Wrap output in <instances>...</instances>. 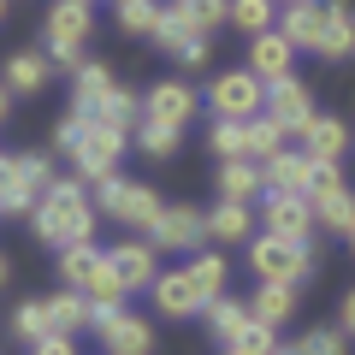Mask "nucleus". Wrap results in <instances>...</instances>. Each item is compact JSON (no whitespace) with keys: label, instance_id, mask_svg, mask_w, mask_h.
I'll list each match as a JSON object with an SVG mask.
<instances>
[{"label":"nucleus","instance_id":"obj_2","mask_svg":"<svg viewBox=\"0 0 355 355\" xmlns=\"http://www.w3.org/2000/svg\"><path fill=\"white\" fill-rule=\"evenodd\" d=\"M89 36H95V12H89V0H53V12H48V42H42V53H48L53 71H65V77L83 71Z\"/></svg>","mask_w":355,"mask_h":355},{"label":"nucleus","instance_id":"obj_22","mask_svg":"<svg viewBox=\"0 0 355 355\" xmlns=\"http://www.w3.org/2000/svg\"><path fill=\"white\" fill-rule=\"evenodd\" d=\"M261 178H266V190H272V196H308V154L302 148L272 154V160L261 166Z\"/></svg>","mask_w":355,"mask_h":355},{"label":"nucleus","instance_id":"obj_1","mask_svg":"<svg viewBox=\"0 0 355 355\" xmlns=\"http://www.w3.org/2000/svg\"><path fill=\"white\" fill-rule=\"evenodd\" d=\"M95 202H89V184L83 178H53L42 190L36 214H30V231H36L42 249H77V243H95Z\"/></svg>","mask_w":355,"mask_h":355},{"label":"nucleus","instance_id":"obj_19","mask_svg":"<svg viewBox=\"0 0 355 355\" xmlns=\"http://www.w3.org/2000/svg\"><path fill=\"white\" fill-rule=\"evenodd\" d=\"M296 137H302L308 160H343V148H349V130H343V119H331V113H314Z\"/></svg>","mask_w":355,"mask_h":355},{"label":"nucleus","instance_id":"obj_8","mask_svg":"<svg viewBox=\"0 0 355 355\" xmlns=\"http://www.w3.org/2000/svg\"><path fill=\"white\" fill-rule=\"evenodd\" d=\"M261 113L272 119L284 137H296V130L314 119V89H308L302 77H279V83H266V107Z\"/></svg>","mask_w":355,"mask_h":355},{"label":"nucleus","instance_id":"obj_28","mask_svg":"<svg viewBox=\"0 0 355 355\" xmlns=\"http://www.w3.org/2000/svg\"><path fill=\"white\" fill-rule=\"evenodd\" d=\"M160 190H154V184H130V190H125V202H119V225H130V231H142V237H148V225H154V219H160Z\"/></svg>","mask_w":355,"mask_h":355},{"label":"nucleus","instance_id":"obj_53","mask_svg":"<svg viewBox=\"0 0 355 355\" xmlns=\"http://www.w3.org/2000/svg\"><path fill=\"white\" fill-rule=\"evenodd\" d=\"M0 166H6V154H0Z\"/></svg>","mask_w":355,"mask_h":355},{"label":"nucleus","instance_id":"obj_54","mask_svg":"<svg viewBox=\"0 0 355 355\" xmlns=\"http://www.w3.org/2000/svg\"><path fill=\"white\" fill-rule=\"evenodd\" d=\"M225 355H237V349H225Z\"/></svg>","mask_w":355,"mask_h":355},{"label":"nucleus","instance_id":"obj_11","mask_svg":"<svg viewBox=\"0 0 355 355\" xmlns=\"http://www.w3.org/2000/svg\"><path fill=\"white\" fill-rule=\"evenodd\" d=\"M107 261H113V272L125 279V291H154V279H160V249H154L148 237H125L107 249Z\"/></svg>","mask_w":355,"mask_h":355},{"label":"nucleus","instance_id":"obj_7","mask_svg":"<svg viewBox=\"0 0 355 355\" xmlns=\"http://www.w3.org/2000/svg\"><path fill=\"white\" fill-rule=\"evenodd\" d=\"M89 331L107 343V355H148L154 349V326L142 314H130V308H107V314H95Z\"/></svg>","mask_w":355,"mask_h":355},{"label":"nucleus","instance_id":"obj_40","mask_svg":"<svg viewBox=\"0 0 355 355\" xmlns=\"http://www.w3.org/2000/svg\"><path fill=\"white\" fill-rule=\"evenodd\" d=\"M225 349H237V355H272V349H279V331H272V326H254V320H249V326H243Z\"/></svg>","mask_w":355,"mask_h":355},{"label":"nucleus","instance_id":"obj_38","mask_svg":"<svg viewBox=\"0 0 355 355\" xmlns=\"http://www.w3.org/2000/svg\"><path fill=\"white\" fill-rule=\"evenodd\" d=\"M12 338H18V343L48 338V314H42V296H30V302H18V308H12Z\"/></svg>","mask_w":355,"mask_h":355},{"label":"nucleus","instance_id":"obj_25","mask_svg":"<svg viewBox=\"0 0 355 355\" xmlns=\"http://www.w3.org/2000/svg\"><path fill=\"white\" fill-rule=\"evenodd\" d=\"M308 207H314V225H326V231H343V237H349V225H355V190H349V184H338V190H320V196H308Z\"/></svg>","mask_w":355,"mask_h":355},{"label":"nucleus","instance_id":"obj_17","mask_svg":"<svg viewBox=\"0 0 355 355\" xmlns=\"http://www.w3.org/2000/svg\"><path fill=\"white\" fill-rule=\"evenodd\" d=\"M202 225H207V243H249L254 237V207H243V202H214L202 214Z\"/></svg>","mask_w":355,"mask_h":355},{"label":"nucleus","instance_id":"obj_24","mask_svg":"<svg viewBox=\"0 0 355 355\" xmlns=\"http://www.w3.org/2000/svg\"><path fill=\"white\" fill-rule=\"evenodd\" d=\"M355 53V6L349 0H326V42H320V60H349Z\"/></svg>","mask_w":355,"mask_h":355},{"label":"nucleus","instance_id":"obj_10","mask_svg":"<svg viewBox=\"0 0 355 355\" xmlns=\"http://www.w3.org/2000/svg\"><path fill=\"white\" fill-rule=\"evenodd\" d=\"M148 243H154V249H196V254H202L207 225H202V214H196L190 202H166L160 219L148 225Z\"/></svg>","mask_w":355,"mask_h":355},{"label":"nucleus","instance_id":"obj_21","mask_svg":"<svg viewBox=\"0 0 355 355\" xmlns=\"http://www.w3.org/2000/svg\"><path fill=\"white\" fill-rule=\"evenodd\" d=\"M219 202H243V207H254L266 196V178H261V166L254 160H231V166H219Z\"/></svg>","mask_w":355,"mask_h":355},{"label":"nucleus","instance_id":"obj_39","mask_svg":"<svg viewBox=\"0 0 355 355\" xmlns=\"http://www.w3.org/2000/svg\"><path fill=\"white\" fill-rule=\"evenodd\" d=\"M296 349L302 355H349V338H343L338 326H308L302 338H296Z\"/></svg>","mask_w":355,"mask_h":355},{"label":"nucleus","instance_id":"obj_52","mask_svg":"<svg viewBox=\"0 0 355 355\" xmlns=\"http://www.w3.org/2000/svg\"><path fill=\"white\" fill-rule=\"evenodd\" d=\"M0 12H6V0H0Z\"/></svg>","mask_w":355,"mask_h":355},{"label":"nucleus","instance_id":"obj_6","mask_svg":"<svg viewBox=\"0 0 355 355\" xmlns=\"http://www.w3.org/2000/svg\"><path fill=\"white\" fill-rule=\"evenodd\" d=\"M125 130H113V125H101V119H83V142H77V154H71V166H77V178L83 184H101V178H113L119 172V154H125Z\"/></svg>","mask_w":355,"mask_h":355},{"label":"nucleus","instance_id":"obj_41","mask_svg":"<svg viewBox=\"0 0 355 355\" xmlns=\"http://www.w3.org/2000/svg\"><path fill=\"white\" fill-rule=\"evenodd\" d=\"M154 42H160L166 53H178L184 42H190V24L178 18V6H166V12H160V30H154Z\"/></svg>","mask_w":355,"mask_h":355},{"label":"nucleus","instance_id":"obj_31","mask_svg":"<svg viewBox=\"0 0 355 355\" xmlns=\"http://www.w3.org/2000/svg\"><path fill=\"white\" fill-rule=\"evenodd\" d=\"M172 6L190 24V36H214L219 24H231V0H172Z\"/></svg>","mask_w":355,"mask_h":355},{"label":"nucleus","instance_id":"obj_48","mask_svg":"<svg viewBox=\"0 0 355 355\" xmlns=\"http://www.w3.org/2000/svg\"><path fill=\"white\" fill-rule=\"evenodd\" d=\"M272 355H302V349H296V343H279V349H272Z\"/></svg>","mask_w":355,"mask_h":355},{"label":"nucleus","instance_id":"obj_16","mask_svg":"<svg viewBox=\"0 0 355 355\" xmlns=\"http://www.w3.org/2000/svg\"><path fill=\"white\" fill-rule=\"evenodd\" d=\"M291 65H296V48L279 36V30H266V36H254V42H249V71L261 77V83H279V77H296Z\"/></svg>","mask_w":355,"mask_h":355},{"label":"nucleus","instance_id":"obj_30","mask_svg":"<svg viewBox=\"0 0 355 355\" xmlns=\"http://www.w3.org/2000/svg\"><path fill=\"white\" fill-rule=\"evenodd\" d=\"M207 154H219V166L249 160V125H237V119H214V125H207Z\"/></svg>","mask_w":355,"mask_h":355},{"label":"nucleus","instance_id":"obj_50","mask_svg":"<svg viewBox=\"0 0 355 355\" xmlns=\"http://www.w3.org/2000/svg\"><path fill=\"white\" fill-rule=\"evenodd\" d=\"M272 6H279V12H284V6H296V0H272Z\"/></svg>","mask_w":355,"mask_h":355},{"label":"nucleus","instance_id":"obj_18","mask_svg":"<svg viewBox=\"0 0 355 355\" xmlns=\"http://www.w3.org/2000/svg\"><path fill=\"white\" fill-rule=\"evenodd\" d=\"M48 77H53L48 53L18 48L12 60H6V71H0V83H6V95H42V89H48Z\"/></svg>","mask_w":355,"mask_h":355},{"label":"nucleus","instance_id":"obj_47","mask_svg":"<svg viewBox=\"0 0 355 355\" xmlns=\"http://www.w3.org/2000/svg\"><path fill=\"white\" fill-rule=\"evenodd\" d=\"M6 113H12V95H6V83H0V119H6Z\"/></svg>","mask_w":355,"mask_h":355},{"label":"nucleus","instance_id":"obj_12","mask_svg":"<svg viewBox=\"0 0 355 355\" xmlns=\"http://www.w3.org/2000/svg\"><path fill=\"white\" fill-rule=\"evenodd\" d=\"M261 219H266V231L284 237V243H308L314 237V207H308V196H272L266 190L261 196Z\"/></svg>","mask_w":355,"mask_h":355},{"label":"nucleus","instance_id":"obj_32","mask_svg":"<svg viewBox=\"0 0 355 355\" xmlns=\"http://www.w3.org/2000/svg\"><path fill=\"white\" fill-rule=\"evenodd\" d=\"M202 320H207V331H214V343H231L243 326H249V302H237V296H219V302L202 308Z\"/></svg>","mask_w":355,"mask_h":355},{"label":"nucleus","instance_id":"obj_46","mask_svg":"<svg viewBox=\"0 0 355 355\" xmlns=\"http://www.w3.org/2000/svg\"><path fill=\"white\" fill-rule=\"evenodd\" d=\"M338 331L355 343V291H343V314H338Z\"/></svg>","mask_w":355,"mask_h":355},{"label":"nucleus","instance_id":"obj_43","mask_svg":"<svg viewBox=\"0 0 355 355\" xmlns=\"http://www.w3.org/2000/svg\"><path fill=\"white\" fill-rule=\"evenodd\" d=\"M77 142H83V113H65V119H60V130H53V148H60L65 160H71V154H77Z\"/></svg>","mask_w":355,"mask_h":355},{"label":"nucleus","instance_id":"obj_45","mask_svg":"<svg viewBox=\"0 0 355 355\" xmlns=\"http://www.w3.org/2000/svg\"><path fill=\"white\" fill-rule=\"evenodd\" d=\"M30 355H77V343L71 338H36V343H30Z\"/></svg>","mask_w":355,"mask_h":355},{"label":"nucleus","instance_id":"obj_20","mask_svg":"<svg viewBox=\"0 0 355 355\" xmlns=\"http://www.w3.org/2000/svg\"><path fill=\"white\" fill-rule=\"evenodd\" d=\"M113 83H119V77H113V65H101V60H83V71H77L71 77V113H95V107H101L107 101V95H113Z\"/></svg>","mask_w":355,"mask_h":355},{"label":"nucleus","instance_id":"obj_14","mask_svg":"<svg viewBox=\"0 0 355 355\" xmlns=\"http://www.w3.org/2000/svg\"><path fill=\"white\" fill-rule=\"evenodd\" d=\"M42 314H48V338H77V331L95 326V308H89L77 291H65V284L42 296Z\"/></svg>","mask_w":355,"mask_h":355},{"label":"nucleus","instance_id":"obj_27","mask_svg":"<svg viewBox=\"0 0 355 355\" xmlns=\"http://www.w3.org/2000/svg\"><path fill=\"white\" fill-rule=\"evenodd\" d=\"M291 314H296V291H291V284H261V291L249 296V320H254V326L279 331Z\"/></svg>","mask_w":355,"mask_h":355},{"label":"nucleus","instance_id":"obj_51","mask_svg":"<svg viewBox=\"0 0 355 355\" xmlns=\"http://www.w3.org/2000/svg\"><path fill=\"white\" fill-rule=\"evenodd\" d=\"M349 249H355V225H349Z\"/></svg>","mask_w":355,"mask_h":355},{"label":"nucleus","instance_id":"obj_33","mask_svg":"<svg viewBox=\"0 0 355 355\" xmlns=\"http://www.w3.org/2000/svg\"><path fill=\"white\" fill-rule=\"evenodd\" d=\"M130 142H137V154H142V160H172V154H178V142H184V130H166V125H148V119H137Z\"/></svg>","mask_w":355,"mask_h":355},{"label":"nucleus","instance_id":"obj_9","mask_svg":"<svg viewBox=\"0 0 355 355\" xmlns=\"http://www.w3.org/2000/svg\"><path fill=\"white\" fill-rule=\"evenodd\" d=\"M196 89L190 83H178V77H160V83L148 89V95H142V119H148V125H166V130H184L196 119Z\"/></svg>","mask_w":355,"mask_h":355},{"label":"nucleus","instance_id":"obj_34","mask_svg":"<svg viewBox=\"0 0 355 355\" xmlns=\"http://www.w3.org/2000/svg\"><path fill=\"white\" fill-rule=\"evenodd\" d=\"M119 6V30H125V36H148L154 42V30H160V0H113Z\"/></svg>","mask_w":355,"mask_h":355},{"label":"nucleus","instance_id":"obj_4","mask_svg":"<svg viewBox=\"0 0 355 355\" xmlns=\"http://www.w3.org/2000/svg\"><path fill=\"white\" fill-rule=\"evenodd\" d=\"M48 184H53V154H6V166H0V214H36Z\"/></svg>","mask_w":355,"mask_h":355},{"label":"nucleus","instance_id":"obj_42","mask_svg":"<svg viewBox=\"0 0 355 355\" xmlns=\"http://www.w3.org/2000/svg\"><path fill=\"white\" fill-rule=\"evenodd\" d=\"M338 184H343V166H338V160H308V196L338 190Z\"/></svg>","mask_w":355,"mask_h":355},{"label":"nucleus","instance_id":"obj_44","mask_svg":"<svg viewBox=\"0 0 355 355\" xmlns=\"http://www.w3.org/2000/svg\"><path fill=\"white\" fill-rule=\"evenodd\" d=\"M172 60L184 65V71H202V65H207V36H190V42H184V48L172 53Z\"/></svg>","mask_w":355,"mask_h":355},{"label":"nucleus","instance_id":"obj_37","mask_svg":"<svg viewBox=\"0 0 355 355\" xmlns=\"http://www.w3.org/2000/svg\"><path fill=\"white\" fill-rule=\"evenodd\" d=\"M272 18H279V6H272V0H231V24L249 30V36H266V30H272Z\"/></svg>","mask_w":355,"mask_h":355},{"label":"nucleus","instance_id":"obj_5","mask_svg":"<svg viewBox=\"0 0 355 355\" xmlns=\"http://www.w3.org/2000/svg\"><path fill=\"white\" fill-rule=\"evenodd\" d=\"M207 107H214V119H237V125H249V119H261L266 107V83L243 65V71H219L214 83H207Z\"/></svg>","mask_w":355,"mask_h":355},{"label":"nucleus","instance_id":"obj_3","mask_svg":"<svg viewBox=\"0 0 355 355\" xmlns=\"http://www.w3.org/2000/svg\"><path fill=\"white\" fill-rule=\"evenodd\" d=\"M249 272L261 284H302V279H314L320 272V254L308 249V243H284V237H272V231H261V237H249Z\"/></svg>","mask_w":355,"mask_h":355},{"label":"nucleus","instance_id":"obj_26","mask_svg":"<svg viewBox=\"0 0 355 355\" xmlns=\"http://www.w3.org/2000/svg\"><path fill=\"white\" fill-rule=\"evenodd\" d=\"M77 296H83L95 314H107V308H125V296H130V291H125V279L113 272V261L101 254V266H95V272L83 279V291H77Z\"/></svg>","mask_w":355,"mask_h":355},{"label":"nucleus","instance_id":"obj_23","mask_svg":"<svg viewBox=\"0 0 355 355\" xmlns=\"http://www.w3.org/2000/svg\"><path fill=\"white\" fill-rule=\"evenodd\" d=\"M184 272H190V284H196V296H202V302L231 296V261H225L219 249H202L190 266H184Z\"/></svg>","mask_w":355,"mask_h":355},{"label":"nucleus","instance_id":"obj_36","mask_svg":"<svg viewBox=\"0 0 355 355\" xmlns=\"http://www.w3.org/2000/svg\"><path fill=\"white\" fill-rule=\"evenodd\" d=\"M284 148H291V137H284V130L279 125H272V119H249V160L254 166H266V160H272V154H284Z\"/></svg>","mask_w":355,"mask_h":355},{"label":"nucleus","instance_id":"obj_35","mask_svg":"<svg viewBox=\"0 0 355 355\" xmlns=\"http://www.w3.org/2000/svg\"><path fill=\"white\" fill-rule=\"evenodd\" d=\"M101 254H107V249H95V243H77V249H65V254H60V284H65V291H83V279L101 266Z\"/></svg>","mask_w":355,"mask_h":355},{"label":"nucleus","instance_id":"obj_29","mask_svg":"<svg viewBox=\"0 0 355 355\" xmlns=\"http://www.w3.org/2000/svg\"><path fill=\"white\" fill-rule=\"evenodd\" d=\"M89 119H101V125H113V130H125V137H130L137 119H142V95H137V89H125V83H113V95H107Z\"/></svg>","mask_w":355,"mask_h":355},{"label":"nucleus","instance_id":"obj_15","mask_svg":"<svg viewBox=\"0 0 355 355\" xmlns=\"http://www.w3.org/2000/svg\"><path fill=\"white\" fill-rule=\"evenodd\" d=\"M154 308H160L166 320H196L202 314V296H196V284H190V272H184V266H178V272H160V279H154Z\"/></svg>","mask_w":355,"mask_h":355},{"label":"nucleus","instance_id":"obj_49","mask_svg":"<svg viewBox=\"0 0 355 355\" xmlns=\"http://www.w3.org/2000/svg\"><path fill=\"white\" fill-rule=\"evenodd\" d=\"M6 272H12V266H6V254H0V284H6Z\"/></svg>","mask_w":355,"mask_h":355},{"label":"nucleus","instance_id":"obj_13","mask_svg":"<svg viewBox=\"0 0 355 355\" xmlns=\"http://www.w3.org/2000/svg\"><path fill=\"white\" fill-rule=\"evenodd\" d=\"M279 36L291 42L296 53H320V42H326V0H296V6H284Z\"/></svg>","mask_w":355,"mask_h":355}]
</instances>
